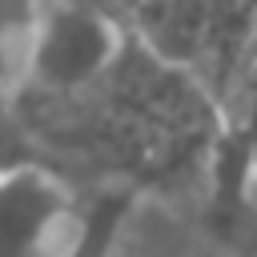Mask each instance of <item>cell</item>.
<instances>
[{"instance_id":"cell-1","label":"cell","mask_w":257,"mask_h":257,"mask_svg":"<svg viewBox=\"0 0 257 257\" xmlns=\"http://www.w3.org/2000/svg\"><path fill=\"white\" fill-rule=\"evenodd\" d=\"M128 44V24L88 0H40L16 96L72 100L92 92Z\"/></svg>"},{"instance_id":"cell-2","label":"cell","mask_w":257,"mask_h":257,"mask_svg":"<svg viewBox=\"0 0 257 257\" xmlns=\"http://www.w3.org/2000/svg\"><path fill=\"white\" fill-rule=\"evenodd\" d=\"M84 209L48 165L0 173V257H68Z\"/></svg>"},{"instance_id":"cell-3","label":"cell","mask_w":257,"mask_h":257,"mask_svg":"<svg viewBox=\"0 0 257 257\" xmlns=\"http://www.w3.org/2000/svg\"><path fill=\"white\" fill-rule=\"evenodd\" d=\"M36 8L40 0H0V100H12L24 84Z\"/></svg>"},{"instance_id":"cell-4","label":"cell","mask_w":257,"mask_h":257,"mask_svg":"<svg viewBox=\"0 0 257 257\" xmlns=\"http://www.w3.org/2000/svg\"><path fill=\"white\" fill-rule=\"evenodd\" d=\"M24 165H48L16 108V100H0V173L24 169Z\"/></svg>"},{"instance_id":"cell-5","label":"cell","mask_w":257,"mask_h":257,"mask_svg":"<svg viewBox=\"0 0 257 257\" xmlns=\"http://www.w3.org/2000/svg\"><path fill=\"white\" fill-rule=\"evenodd\" d=\"M88 4H96V8H104L108 16H116V20H133V12L141 8V0H88Z\"/></svg>"},{"instance_id":"cell-6","label":"cell","mask_w":257,"mask_h":257,"mask_svg":"<svg viewBox=\"0 0 257 257\" xmlns=\"http://www.w3.org/2000/svg\"><path fill=\"white\" fill-rule=\"evenodd\" d=\"M257 68V28H253V36H249V44L241 48V60H237V72H253Z\"/></svg>"}]
</instances>
